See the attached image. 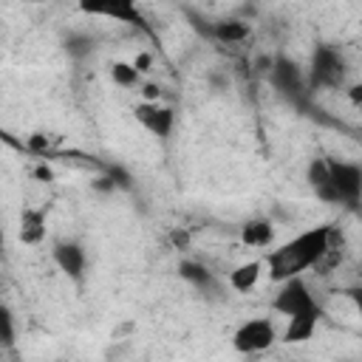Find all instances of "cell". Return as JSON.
I'll use <instances>...</instances> for the list:
<instances>
[{
    "mask_svg": "<svg viewBox=\"0 0 362 362\" xmlns=\"http://www.w3.org/2000/svg\"><path fill=\"white\" fill-rule=\"evenodd\" d=\"M181 274H184V277H189V280H195V283H206V280H209L206 269L192 266V263H184V266H181Z\"/></svg>",
    "mask_w": 362,
    "mask_h": 362,
    "instance_id": "15",
    "label": "cell"
},
{
    "mask_svg": "<svg viewBox=\"0 0 362 362\" xmlns=\"http://www.w3.org/2000/svg\"><path fill=\"white\" fill-rule=\"evenodd\" d=\"M133 65H136L141 74H150V68H153V54H147V51L136 54V57H133Z\"/></svg>",
    "mask_w": 362,
    "mask_h": 362,
    "instance_id": "17",
    "label": "cell"
},
{
    "mask_svg": "<svg viewBox=\"0 0 362 362\" xmlns=\"http://www.w3.org/2000/svg\"><path fill=\"white\" fill-rule=\"evenodd\" d=\"M314 195L325 204L354 206L362 201V164L348 158H328V181L314 189Z\"/></svg>",
    "mask_w": 362,
    "mask_h": 362,
    "instance_id": "3",
    "label": "cell"
},
{
    "mask_svg": "<svg viewBox=\"0 0 362 362\" xmlns=\"http://www.w3.org/2000/svg\"><path fill=\"white\" fill-rule=\"evenodd\" d=\"M133 116H136V122H139L150 136H156V139H161V141H167V139L173 136V130H175V107L164 105L161 99H158V102H147V99L136 102V105H133Z\"/></svg>",
    "mask_w": 362,
    "mask_h": 362,
    "instance_id": "7",
    "label": "cell"
},
{
    "mask_svg": "<svg viewBox=\"0 0 362 362\" xmlns=\"http://www.w3.org/2000/svg\"><path fill=\"white\" fill-rule=\"evenodd\" d=\"M170 238H173V243H175L178 249H187V246H189V235H187L184 229H175Z\"/></svg>",
    "mask_w": 362,
    "mask_h": 362,
    "instance_id": "21",
    "label": "cell"
},
{
    "mask_svg": "<svg viewBox=\"0 0 362 362\" xmlns=\"http://www.w3.org/2000/svg\"><path fill=\"white\" fill-rule=\"evenodd\" d=\"M107 74H110L113 85H119V88H141V85H144V74L133 65V59H130V62H127V59L110 62V65H107Z\"/></svg>",
    "mask_w": 362,
    "mask_h": 362,
    "instance_id": "13",
    "label": "cell"
},
{
    "mask_svg": "<svg viewBox=\"0 0 362 362\" xmlns=\"http://www.w3.org/2000/svg\"><path fill=\"white\" fill-rule=\"evenodd\" d=\"M348 297H351V303H354V308H356V314L362 317V283H356V286H351V288H348Z\"/></svg>",
    "mask_w": 362,
    "mask_h": 362,
    "instance_id": "20",
    "label": "cell"
},
{
    "mask_svg": "<svg viewBox=\"0 0 362 362\" xmlns=\"http://www.w3.org/2000/svg\"><path fill=\"white\" fill-rule=\"evenodd\" d=\"M76 8L85 17H99V20H113L122 25L144 28V11L139 0H76Z\"/></svg>",
    "mask_w": 362,
    "mask_h": 362,
    "instance_id": "5",
    "label": "cell"
},
{
    "mask_svg": "<svg viewBox=\"0 0 362 362\" xmlns=\"http://www.w3.org/2000/svg\"><path fill=\"white\" fill-rule=\"evenodd\" d=\"M51 257H54L57 269H59L68 280H74V283H82V280H85L88 255H85L82 243H76V240H59V243H54Z\"/></svg>",
    "mask_w": 362,
    "mask_h": 362,
    "instance_id": "8",
    "label": "cell"
},
{
    "mask_svg": "<svg viewBox=\"0 0 362 362\" xmlns=\"http://www.w3.org/2000/svg\"><path fill=\"white\" fill-rule=\"evenodd\" d=\"M48 235V209L45 206H23L17 218V240L23 246H40Z\"/></svg>",
    "mask_w": 362,
    "mask_h": 362,
    "instance_id": "9",
    "label": "cell"
},
{
    "mask_svg": "<svg viewBox=\"0 0 362 362\" xmlns=\"http://www.w3.org/2000/svg\"><path fill=\"white\" fill-rule=\"evenodd\" d=\"M34 175H37V178H42V181H54V173H51L48 167H42V164L34 170Z\"/></svg>",
    "mask_w": 362,
    "mask_h": 362,
    "instance_id": "22",
    "label": "cell"
},
{
    "mask_svg": "<svg viewBox=\"0 0 362 362\" xmlns=\"http://www.w3.org/2000/svg\"><path fill=\"white\" fill-rule=\"evenodd\" d=\"M272 76H274V82H277L283 90H288V88H297V85L303 82V76H300L297 65H294V62H288V59H277V62H274V71H272Z\"/></svg>",
    "mask_w": 362,
    "mask_h": 362,
    "instance_id": "14",
    "label": "cell"
},
{
    "mask_svg": "<svg viewBox=\"0 0 362 362\" xmlns=\"http://www.w3.org/2000/svg\"><path fill=\"white\" fill-rule=\"evenodd\" d=\"M14 342V331H11V314L3 308V345Z\"/></svg>",
    "mask_w": 362,
    "mask_h": 362,
    "instance_id": "19",
    "label": "cell"
},
{
    "mask_svg": "<svg viewBox=\"0 0 362 362\" xmlns=\"http://www.w3.org/2000/svg\"><path fill=\"white\" fill-rule=\"evenodd\" d=\"M209 34L221 42V45H240L252 37V25L246 20H238V17H229V20H215Z\"/></svg>",
    "mask_w": 362,
    "mask_h": 362,
    "instance_id": "12",
    "label": "cell"
},
{
    "mask_svg": "<svg viewBox=\"0 0 362 362\" xmlns=\"http://www.w3.org/2000/svg\"><path fill=\"white\" fill-rule=\"evenodd\" d=\"M238 238H240V243H243L246 249L266 252L269 246H274L277 232H274V223H272L269 218H249V221L240 226Z\"/></svg>",
    "mask_w": 362,
    "mask_h": 362,
    "instance_id": "11",
    "label": "cell"
},
{
    "mask_svg": "<svg viewBox=\"0 0 362 362\" xmlns=\"http://www.w3.org/2000/svg\"><path fill=\"white\" fill-rule=\"evenodd\" d=\"M274 342H280V328L272 317H249L232 331V348L238 354H263Z\"/></svg>",
    "mask_w": 362,
    "mask_h": 362,
    "instance_id": "4",
    "label": "cell"
},
{
    "mask_svg": "<svg viewBox=\"0 0 362 362\" xmlns=\"http://www.w3.org/2000/svg\"><path fill=\"white\" fill-rule=\"evenodd\" d=\"M139 90H141V99H147V102H158L161 99V88L153 85V82H144Z\"/></svg>",
    "mask_w": 362,
    "mask_h": 362,
    "instance_id": "18",
    "label": "cell"
},
{
    "mask_svg": "<svg viewBox=\"0 0 362 362\" xmlns=\"http://www.w3.org/2000/svg\"><path fill=\"white\" fill-rule=\"evenodd\" d=\"M345 74H348V65L342 59V54L331 45H317L314 57H311V71H308V79L314 88H342L345 85Z\"/></svg>",
    "mask_w": 362,
    "mask_h": 362,
    "instance_id": "6",
    "label": "cell"
},
{
    "mask_svg": "<svg viewBox=\"0 0 362 362\" xmlns=\"http://www.w3.org/2000/svg\"><path fill=\"white\" fill-rule=\"evenodd\" d=\"M345 96H348V102H351L354 107H359V110H362V82H354V85H348Z\"/></svg>",
    "mask_w": 362,
    "mask_h": 362,
    "instance_id": "16",
    "label": "cell"
},
{
    "mask_svg": "<svg viewBox=\"0 0 362 362\" xmlns=\"http://www.w3.org/2000/svg\"><path fill=\"white\" fill-rule=\"evenodd\" d=\"M263 274H266V260H263V257H252V260L238 263V266L226 274V283H229L232 291H238V294H249V291L257 288V283H260Z\"/></svg>",
    "mask_w": 362,
    "mask_h": 362,
    "instance_id": "10",
    "label": "cell"
},
{
    "mask_svg": "<svg viewBox=\"0 0 362 362\" xmlns=\"http://www.w3.org/2000/svg\"><path fill=\"white\" fill-rule=\"evenodd\" d=\"M272 311L286 320L280 331V342L286 345L308 342L317 334V325L322 320V305L303 274L277 283V291L272 297Z\"/></svg>",
    "mask_w": 362,
    "mask_h": 362,
    "instance_id": "2",
    "label": "cell"
},
{
    "mask_svg": "<svg viewBox=\"0 0 362 362\" xmlns=\"http://www.w3.org/2000/svg\"><path fill=\"white\" fill-rule=\"evenodd\" d=\"M331 240H334V226L331 223H317V226H308V229L297 232L294 238L283 240L280 246L266 249V255H263L266 274L274 283L305 274L308 269L320 266L328 257Z\"/></svg>",
    "mask_w": 362,
    "mask_h": 362,
    "instance_id": "1",
    "label": "cell"
}]
</instances>
